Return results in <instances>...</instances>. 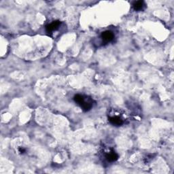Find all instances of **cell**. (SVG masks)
Masks as SVG:
<instances>
[{"mask_svg":"<svg viewBox=\"0 0 174 174\" xmlns=\"http://www.w3.org/2000/svg\"><path fill=\"white\" fill-rule=\"evenodd\" d=\"M19 151L20 153L23 154L24 152H25V149H24V148H19Z\"/></svg>","mask_w":174,"mask_h":174,"instance_id":"7","label":"cell"},{"mask_svg":"<svg viewBox=\"0 0 174 174\" xmlns=\"http://www.w3.org/2000/svg\"><path fill=\"white\" fill-rule=\"evenodd\" d=\"M74 100L78 105L80 106L84 112L89 111L93 108V100L88 97H85V96L81 95H76L74 96Z\"/></svg>","mask_w":174,"mask_h":174,"instance_id":"1","label":"cell"},{"mask_svg":"<svg viewBox=\"0 0 174 174\" xmlns=\"http://www.w3.org/2000/svg\"><path fill=\"white\" fill-rule=\"evenodd\" d=\"M105 157L106 160L109 162H114L118 159V154L116 153L114 151L112 150L109 152L106 153L105 155Z\"/></svg>","mask_w":174,"mask_h":174,"instance_id":"5","label":"cell"},{"mask_svg":"<svg viewBox=\"0 0 174 174\" xmlns=\"http://www.w3.org/2000/svg\"><path fill=\"white\" fill-rule=\"evenodd\" d=\"M108 120H109V123H110L114 126L119 127V126H121L124 123L123 120L120 118V116H109L108 118Z\"/></svg>","mask_w":174,"mask_h":174,"instance_id":"4","label":"cell"},{"mask_svg":"<svg viewBox=\"0 0 174 174\" xmlns=\"http://www.w3.org/2000/svg\"><path fill=\"white\" fill-rule=\"evenodd\" d=\"M144 2L143 1H137L133 5V9L136 10V11H140V10H142L144 7Z\"/></svg>","mask_w":174,"mask_h":174,"instance_id":"6","label":"cell"},{"mask_svg":"<svg viewBox=\"0 0 174 174\" xmlns=\"http://www.w3.org/2000/svg\"><path fill=\"white\" fill-rule=\"evenodd\" d=\"M101 37L103 41L105 42V43H108V42H110L113 40L114 38V35L111 31H105L101 33Z\"/></svg>","mask_w":174,"mask_h":174,"instance_id":"3","label":"cell"},{"mask_svg":"<svg viewBox=\"0 0 174 174\" xmlns=\"http://www.w3.org/2000/svg\"><path fill=\"white\" fill-rule=\"evenodd\" d=\"M61 21L59 20L53 21L52 23H51V24H48L46 26V31H47L48 33H51V32L58 29L60 25H61Z\"/></svg>","mask_w":174,"mask_h":174,"instance_id":"2","label":"cell"}]
</instances>
